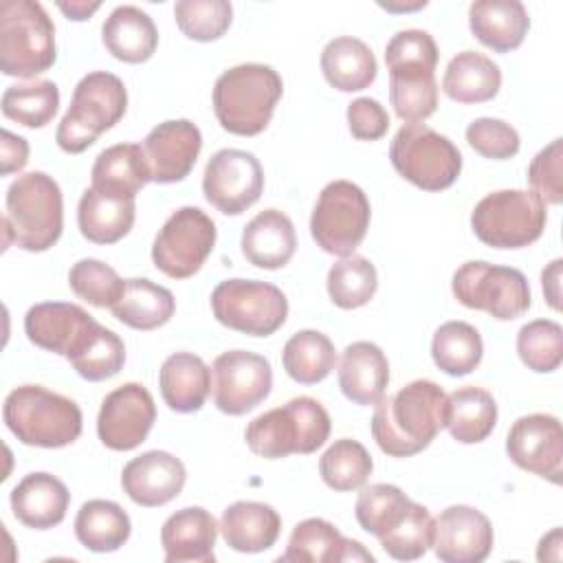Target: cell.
Masks as SVG:
<instances>
[{"label": "cell", "mask_w": 563, "mask_h": 563, "mask_svg": "<svg viewBox=\"0 0 563 563\" xmlns=\"http://www.w3.org/2000/svg\"><path fill=\"white\" fill-rule=\"evenodd\" d=\"M446 394L427 378L411 380L391 396H383L369 422L372 438L389 457L424 451L446 424Z\"/></svg>", "instance_id": "6da1fadb"}, {"label": "cell", "mask_w": 563, "mask_h": 563, "mask_svg": "<svg viewBox=\"0 0 563 563\" xmlns=\"http://www.w3.org/2000/svg\"><path fill=\"white\" fill-rule=\"evenodd\" d=\"M4 207V249L15 244L29 253H42L62 238L64 198L53 176L44 172L18 176L7 189Z\"/></svg>", "instance_id": "7a4b0ae2"}, {"label": "cell", "mask_w": 563, "mask_h": 563, "mask_svg": "<svg viewBox=\"0 0 563 563\" xmlns=\"http://www.w3.org/2000/svg\"><path fill=\"white\" fill-rule=\"evenodd\" d=\"M284 92L279 73L266 64H240L224 70L213 86V112L222 130L255 136L266 130Z\"/></svg>", "instance_id": "3957f363"}, {"label": "cell", "mask_w": 563, "mask_h": 563, "mask_svg": "<svg viewBox=\"0 0 563 563\" xmlns=\"http://www.w3.org/2000/svg\"><path fill=\"white\" fill-rule=\"evenodd\" d=\"M7 429L26 446L62 449L81 435L84 418L75 400L42 385L11 389L2 405Z\"/></svg>", "instance_id": "277c9868"}, {"label": "cell", "mask_w": 563, "mask_h": 563, "mask_svg": "<svg viewBox=\"0 0 563 563\" xmlns=\"http://www.w3.org/2000/svg\"><path fill=\"white\" fill-rule=\"evenodd\" d=\"M330 427V416L319 400L297 396L251 420L244 440L255 455L279 460L292 453H314L325 444Z\"/></svg>", "instance_id": "5b68a950"}, {"label": "cell", "mask_w": 563, "mask_h": 563, "mask_svg": "<svg viewBox=\"0 0 563 563\" xmlns=\"http://www.w3.org/2000/svg\"><path fill=\"white\" fill-rule=\"evenodd\" d=\"M57 59L55 24L35 0L0 2V70L7 77L31 79Z\"/></svg>", "instance_id": "8992f818"}, {"label": "cell", "mask_w": 563, "mask_h": 563, "mask_svg": "<svg viewBox=\"0 0 563 563\" xmlns=\"http://www.w3.org/2000/svg\"><path fill=\"white\" fill-rule=\"evenodd\" d=\"M128 108L125 84L106 70L88 73L79 79L73 101L62 117L55 141L66 154H81L99 134L117 125Z\"/></svg>", "instance_id": "52a82bcc"}, {"label": "cell", "mask_w": 563, "mask_h": 563, "mask_svg": "<svg viewBox=\"0 0 563 563\" xmlns=\"http://www.w3.org/2000/svg\"><path fill=\"white\" fill-rule=\"evenodd\" d=\"M545 220V205L537 194L526 189H499L475 205L471 229L486 246L523 249L541 238Z\"/></svg>", "instance_id": "ba28073f"}, {"label": "cell", "mask_w": 563, "mask_h": 563, "mask_svg": "<svg viewBox=\"0 0 563 563\" xmlns=\"http://www.w3.org/2000/svg\"><path fill=\"white\" fill-rule=\"evenodd\" d=\"M394 169L424 191L449 189L462 172V154L444 134L424 123H405L391 145Z\"/></svg>", "instance_id": "9c48e42d"}, {"label": "cell", "mask_w": 563, "mask_h": 563, "mask_svg": "<svg viewBox=\"0 0 563 563\" xmlns=\"http://www.w3.org/2000/svg\"><path fill=\"white\" fill-rule=\"evenodd\" d=\"M369 218L372 209L365 191L350 180H332L314 202L310 233L321 251L347 257L365 240Z\"/></svg>", "instance_id": "30bf717a"}, {"label": "cell", "mask_w": 563, "mask_h": 563, "mask_svg": "<svg viewBox=\"0 0 563 563\" xmlns=\"http://www.w3.org/2000/svg\"><path fill=\"white\" fill-rule=\"evenodd\" d=\"M211 310L218 323L229 330L271 336L286 323L288 299L275 284L235 277L213 288Z\"/></svg>", "instance_id": "8fae6325"}, {"label": "cell", "mask_w": 563, "mask_h": 563, "mask_svg": "<svg viewBox=\"0 0 563 563\" xmlns=\"http://www.w3.org/2000/svg\"><path fill=\"white\" fill-rule=\"evenodd\" d=\"M453 297L471 308L488 312L499 321H512L530 308V286L521 271L484 260L462 264L451 279Z\"/></svg>", "instance_id": "7c38bea8"}, {"label": "cell", "mask_w": 563, "mask_h": 563, "mask_svg": "<svg viewBox=\"0 0 563 563\" xmlns=\"http://www.w3.org/2000/svg\"><path fill=\"white\" fill-rule=\"evenodd\" d=\"M216 224L198 207H180L158 229L152 244L154 266L172 279L196 275L216 244Z\"/></svg>", "instance_id": "4fadbf2b"}, {"label": "cell", "mask_w": 563, "mask_h": 563, "mask_svg": "<svg viewBox=\"0 0 563 563\" xmlns=\"http://www.w3.org/2000/svg\"><path fill=\"white\" fill-rule=\"evenodd\" d=\"M264 191V169L246 150H218L205 167L202 194L224 216H240L253 207Z\"/></svg>", "instance_id": "5bb4252c"}, {"label": "cell", "mask_w": 563, "mask_h": 563, "mask_svg": "<svg viewBox=\"0 0 563 563\" xmlns=\"http://www.w3.org/2000/svg\"><path fill=\"white\" fill-rule=\"evenodd\" d=\"M213 402L222 413L244 416L262 405L273 387V367L266 356L249 350L222 352L213 365Z\"/></svg>", "instance_id": "9a60e30c"}, {"label": "cell", "mask_w": 563, "mask_h": 563, "mask_svg": "<svg viewBox=\"0 0 563 563\" xmlns=\"http://www.w3.org/2000/svg\"><path fill=\"white\" fill-rule=\"evenodd\" d=\"M99 330V321H95L81 306L68 301L35 303L24 314L26 339L70 363L86 352Z\"/></svg>", "instance_id": "2e32d148"}, {"label": "cell", "mask_w": 563, "mask_h": 563, "mask_svg": "<svg viewBox=\"0 0 563 563\" xmlns=\"http://www.w3.org/2000/svg\"><path fill=\"white\" fill-rule=\"evenodd\" d=\"M156 420V405L141 383H123L103 400L97 416V435L112 451H132L145 442Z\"/></svg>", "instance_id": "e0dca14e"}, {"label": "cell", "mask_w": 563, "mask_h": 563, "mask_svg": "<svg viewBox=\"0 0 563 563\" xmlns=\"http://www.w3.org/2000/svg\"><path fill=\"white\" fill-rule=\"evenodd\" d=\"M506 453L521 471L561 484L563 429L550 413H528L512 422L506 435Z\"/></svg>", "instance_id": "ac0fdd59"}, {"label": "cell", "mask_w": 563, "mask_h": 563, "mask_svg": "<svg viewBox=\"0 0 563 563\" xmlns=\"http://www.w3.org/2000/svg\"><path fill=\"white\" fill-rule=\"evenodd\" d=\"M493 541L488 517L473 506L455 504L433 519L431 548L444 563H482L490 554Z\"/></svg>", "instance_id": "d6986e66"}, {"label": "cell", "mask_w": 563, "mask_h": 563, "mask_svg": "<svg viewBox=\"0 0 563 563\" xmlns=\"http://www.w3.org/2000/svg\"><path fill=\"white\" fill-rule=\"evenodd\" d=\"M202 150V134L189 119H169L150 130L143 141L154 183H180L194 169Z\"/></svg>", "instance_id": "ffe728a7"}, {"label": "cell", "mask_w": 563, "mask_h": 563, "mask_svg": "<svg viewBox=\"0 0 563 563\" xmlns=\"http://www.w3.org/2000/svg\"><path fill=\"white\" fill-rule=\"evenodd\" d=\"M185 479V464L176 455L158 449L132 457L121 473L123 493L143 508L169 504L180 495Z\"/></svg>", "instance_id": "44dd1931"}, {"label": "cell", "mask_w": 563, "mask_h": 563, "mask_svg": "<svg viewBox=\"0 0 563 563\" xmlns=\"http://www.w3.org/2000/svg\"><path fill=\"white\" fill-rule=\"evenodd\" d=\"M284 563H341V561H374V556L354 539H345L330 521L310 517L299 521L288 539Z\"/></svg>", "instance_id": "7402d4cb"}, {"label": "cell", "mask_w": 563, "mask_h": 563, "mask_svg": "<svg viewBox=\"0 0 563 563\" xmlns=\"http://www.w3.org/2000/svg\"><path fill=\"white\" fill-rule=\"evenodd\" d=\"M216 517L200 508L189 506L169 515L161 528V545L165 550L167 563H213L216 539H218Z\"/></svg>", "instance_id": "603a6c76"}, {"label": "cell", "mask_w": 563, "mask_h": 563, "mask_svg": "<svg viewBox=\"0 0 563 563\" xmlns=\"http://www.w3.org/2000/svg\"><path fill=\"white\" fill-rule=\"evenodd\" d=\"M9 504L20 523L33 530H48L64 521L70 493L62 479L40 471L24 475L13 486Z\"/></svg>", "instance_id": "cb8c5ba5"}, {"label": "cell", "mask_w": 563, "mask_h": 563, "mask_svg": "<svg viewBox=\"0 0 563 563\" xmlns=\"http://www.w3.org/2000/svg\"><path fill=\"white\" fill-rule=\"evenodd\" d=\"M389 383L385 352L372 341L350 343L339 361V387L354 405H376Z\"/></svg>", "instance_id": "d4e9b609"}, {"label": "cell", "mask_w": 563, "mask_h": 563, "mask_svg": "<svg viewBox=\"0 0 563 563\" xmlns=\"http://www.w3.org/2000/svg\"><path fill=\"white\" fill-rule=\"evenodd\" d=\"M240 246L253 266L277 271L286 266L295 255V224L279 209H264L244 227Z\"/></svg>", "instance_id": "484cf974"}, {"label": "cell", "mask_w": 563, "mask_h": 563, "mask_svg": "<svg viewBox=\"0 0 563 563\" xmlns=\"http://www.w3.org/2000/svg\"><path fill=\"white\" fill-rule=\"evenodd\" d=\"M435 66L431 62H398L387 64L389 101L394 112L405 123H422L438 108Z\"/></svg>", "instance_id": "4316f807"}, {"label": "cell", "mask_w": 563, "mask_h": 563, "mask_svg": "<svg viewBox=\"0 0 563 563\" xmlns=\"http://www.w3.org/2000/svg\"><path fill=\"white\" fill-rule=\"evenodd\" d=\"M468 26L486 48L510 53L523 44L530 18L519 0H475L468 7Z\"/></svg>", "instance_id": "83f0119b"}, {"label": "cell", "mask_w": 563, "mask_h": 563, "mask_svg": "<svg viewBox=\"0 0 563 563\" xmlns=\"http://www.w3.org/2000/svg\"><path fill=\"white\" fill-rule=\"evenodd\" d=\"M224 543L235 552H264L275 545L282 532L279 512L262 501H235L220 517Z\"/></svg>", "instance_id": "f1b7e54d"}, {"label": "cell", "mask_w": 563, "mask_h": 563, "mask_svg": "<svg viewBox=\"0 0 563 563\" xmlns=\"http://www.w3.org/2000/svg\"><path fill=\"white\" fill-rule=\"evenodd\" d=\"M106 51L125 64L147 62L158 46L154 20L134 4L117 7L101 26Z\"/></svg>", "instance_id": "f546056e"}, {"label": "cell", "mask_w": 563, "mask_h": 563, "mask_svg": "<svg viewBox=\"0 0 563 563\" xmlns=\"http://www.w3.org/2000/svg\"><path fill=\"white\" fill-rule=\"evenodd\" d=\"M136 218L134 198H121L88 187L77 205V224L92 244H114L130 233Z\"/></svg>", "instance_id": "4dcf8cb0"}, {"label": "cell", "mask_w": 563, "mask_h": 563, "mask_svg": "<svg viewBox=\"0 0 563 563\" xmlns=\"http://www.w3.org/2000/svg\"><path fill=\"white\" fill-rule=\"evenodd\" d=\"M158 387L165 405L176 413L202 409L211 391V369L191 352L167 356L158 372Z\"/></svg>", "instance_id": "1f68e13d"}, {"label": "cell", "mask_w": 563, "mask_h": 563, "mask_svg": "<svg viewBox=\"0 0 563 563\" xmlns=\"http://www.w3.org/2000/svg\"><path fill=\"white\" fill-rule=\"evenodd\" d=\"M95 189L121 198H136V194L152 180L143 145L117 143L106 147L90 172Z\"/></svg>", "instance_id": "d6a6232c"}, {"label": "cell", "mask_w": 563, "mask_h": 563, "mask_svg": "<svg viewBox=\"0 0 563 563\" xmlns=\"http://www.w3.org/2000/svg\"><path fill=\"white\" fill-rule=\"evenodd\" d=\"M321 73L332 88L341 92H358L376 79L378 64L363 40L341 35L323 46Z\"/></svg>", "instance_id": "836d02e7"}, {"label": "cell", "mask_w": 563, "mask_h": 563, "mask_svg": "<svg viewBox=\"0 0 563 563\" xmlns=\"http://www.w3.org/2000/svg\"><path fill=\"white\" fill-rule=\"evenodd\" d=\"M501 88V70L499 66L477 53L462 51L457 53L442 77V90L449 99L457 103H484L497 97Z\"/></svg>", "instance_id": "e575fe53"}, {"label": "cell", "mask_w": 563, "mask_h": 563, "mask_svg": "<svg viewBox=\"0 0 563 563\" xmlns=\"http://www.w3.org/2000/svg\"><path fill=\"white\" fill-rule=\"evenodd\" d=\"M446 429L462 444L486 440L497 424V402L490 391L466 385L446 396Z\"/></svg>", "instance_id": "d590c367"}, {"label": "cell", "mask_w": 563, "mask_h": 563, "mask_svg": "<svg viewBox=\"0 0 563 563\" xmlns=\"http://www.w3.org/2000/svg\"><path fill=\"white\" fill-rule=\"evenodd\" d=\"M112 314L134 330H156L165 325L176 312L172 290L145 277L125 279L121 299L110 308Z\"/></svg>", "instance_id": "8d00e7d4"}, {"label": "cell", "mask_w": 563, "mask_h": 563, "mask_svg": "<svg viewBox=\"0 0 563 563\" xmlns=\"http://www.w3.org/2000/svg\"><path fill=\"white\" fill-rule=\"evenodd\" d=\"M413 508L416 501H411L398 486L372 484L358 493L354 515L358 526L383 543L409 519Z\"/></svg>", "instance_id": "74e56055"}, {"label": "cell", "mask_w": 563, "mask_h": 563, "mask_svg": "<svg viewBox=\"0 0 563 563\" xmlns=\"http://www.w3.org/2000/svg\"><path fill=\"white\" fill-rule=\"evenodd\" d=\"M132 532L128 512L110 499L86 501L75 517V537L90 552H114Z\"/></svg>", "instance_id": "f35d334b"}, {"label": "cell", "mask_w": 563, "mask_h": 563, "mask_svg": "<svg viewBox=\"0 0 563 563\" xmlns=\"http://www.w3.org/2000/svg\"><path fill=\"white\" fill-rule=\"evenodd\" d=\"M282 363L295 383L314 385L334 369L336 350L328 334L319 330H299L286 341Z\"/></svg>", "instance_id": "ab89813d"}, {"label": "cell", "mask_w": 563, "mask_h": 563, "mask_svg": "<svg viewBox=\"0 0 563 563\" xmlns=\"http://www.w3.org/2000/svg\"><path fill=\"white\" fill-rule=\"evenodd\" d=\"M482 336L477 328L466 321H446L431 339L433 363L449 376L471 374L482 363Z\"/></svg>", "instance_id": "60d3db41"}, {"label": "cell", "mask_w": 563, "mask_h": 563, "mask_svg": "<svg viewBox=\"0 0 563 563\" xmlns=\"http://www.w3.org/2000/svg\"><path fill=\"white\" fill-rule=\"evenodd\" d=\"M328 295L341 310H354L376 295L378 273L376 266L363 255H347L334 262L328 271Z\"/></svg>", "instance_id": "b9f144b4"}, {"label": "cell", "mask_w": 563, "mask_h": 563, "mask_svg": "<svg viewBox=\"0 0 563 563\" xmlns=\"http://www.w3.org/2000/svg\"><path fill=\"white\" fill-rule=\"evenodd\" d=\"M374 468L367 449L352 438L334 440L319 460V473L328 488L347 493L365 486Z\"/></svg>", "instance_id": "7bdbcfd3"}, {"label": "cell", "mask_w": 563, "mask_h": 563, "mask_svg": "<svg viewBox=\"0 0 563 563\" xmlns=\"http://www.w3.org/2000/svg\"><path fill=\"white\" fill-rule=\"evenodd\" d=\"M2 114L26 128H44L59 108V88L48 79L9 86L2 95Z\"/></svg>", "instance_id": "ee69618b"}, {"label": "cell", "mask_w": 563, "mask_h": 563, "mask_svg": "<svg viewBox=\"0 0 563 563\" xmlns=\"http://www.w3.org/2000/svg\"><path fill=\"white\" fill-rule=\"evenodd\" d=\"M517 354L521 363L537 372L550 374L563 361V328L552 319H534L521 325L517 334Z\"/></svg>", "instance_id": "f6af8a7d"}, {"label": "cell", "mask_w": 563, "mask_h": 563, "mask_svg": "<svg viewBox=\"0 0 563 563\" xmlns=\"http://www.w3.org/2000/svg\"><path fill=\"white\" fill-rule=\"evenodd\" d=\"M174 18L185 37L196 42L220 40L233 20V7L227 0H178Z\"/></svg>", "instance_id": "bcb514c9"}, {"label": "cell", "mask_w": 563, "mask_h": 563, "mask_svg": "<svg viewBox=\"0 0 563 563\" xmlns=\"http://www.w3.org/2000/svg\"><path fill=\"white\" fill-rule=\"evenodd\" d=\"M68 286L70 290L97 308H112L125 288V279L119 277V273L108 266L101 260L84 257L73 264L68 273Z\"/></svg>", "instance_id": "7dc6e473"}, {"label": "cell", "mask_w": 563, "mask_h": 563, "mask_svg": "<svg viewBox=\"0 0 563 563\" xmlns=\"http://www.w3.org/2000/svg\"><path fill=\"white\" fill-rule=\"evenodd\" d=\"M70 365L81 378H86L90 383L108 380L123 369L125 345L119 339V334H114L112 330L101 325V330L97 332L92 343L86 347V352L81 356H77Z\"/></svg>", "instance_id": "c3c4849f"}, {"label": "cell", "mask_w": 563, "mask_h": 563, "mask_svg": "<svg viewBox=\"0 0 563 563\" xmlns=\"http://www.w3.org/2000/svg\"><path fill=\"white\" fill-rule=\"evenodd\" d=\"M466 141L477 154L493 161L512 158L521 145L519 132L510 123L493 117H479L471 121L466 128Z\"/></svg>", "instance_id": "681fc988"}, {"label": "cell", "mask_w": 563, "mask_h": 563, "mask_svg": "<svg viewBox=\"0 0 563 563\" xmlns=\"http://www.w3.org/2000/svg\"><path fill=\"white\" fill-rule=\"evenodd\" d=\"M563 141L554 139L545 145L528 167L530 191L541 198L545 205H561L563 198Z\"/></svg>", "instance_id": "f907efd6"}, {"label": "cell", "mask_w": 563, "mask_h": 563, "mask_svg": "<svg viewBox=\"0 0 563 563\" xmlns=\"http://www.w3.org/2000/svg\"><path fill=\"white\" fill-rule=\"evenodd\" d=\"M347 125L358 141H378L389 130L387 110L372 97H358L347 106Z\"/></svg>", "instance_id": "816d5d0a"}, {"label": "cell", "mask_w": 563, "mask_h": 563, "mask_svg": "<svg viewBox=\"0 0 563 563\" xmlns=\"http://www.w3.org/2000/svg\"><path fill=\"white\" fill-rule=\"evenodd\" d=\"M0 152H2V176H9L13 172L24 169V165L29 163V143L24 136H18L9 130H2L0 134Z\"/></svg>", "instance_id": "f5cc1de1"}, {"label": "cell", "mask_w": 563, "mask_h": 563, "mask_svg": "<svg viewBox=\"0 0 563 563\" xmlns=\"http://www.w3.org/2000/svg\"><path fill=\"white\" fill-rule=\"evenodd\" d=\"M561 264L563 260H554L548 264V268H543L541 273V284H543V295L548 299V303L554 310H561Z\"/></svg>", "instance_id": "db71d44e"}, {"label": "cell", "mask_w": 563, "mask_h": 563, "mask_svg": "<svg viewBox=\"0 0 563 563\" xmlns=\"http://www.w3.org/2000/svg\"><path fill=\"white\" fill-rule=\"evenodd\" d=\"M561 545H563L561 528H554L541 537L539 548H537V559L539 561H561Z\"/></svg>", "instance_id": "11a10c76"}, {"label": "cell", "mask_w": 563, "mask_h": 563, "mask_svg": "<svg viewBox=\"0 0 563 563\" xmlns=\"http://www.w3.org/2000/svg\"><path fill=\"white\" fill-rule=\"evenodd\" d=\"M59 11L68 18V20H75V22H81V20H88L99 7L101 2H81V0H73V2H57Z\"/></svg>", "instance_id": "9f6ffc18"}]
</instances>
